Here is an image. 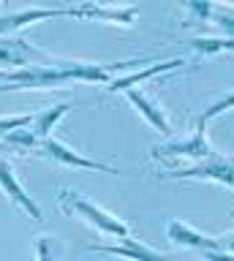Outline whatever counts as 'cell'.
<instances>
[{"mask_svg": "<svg viewBox=\"0 0 234 261\" xmlns=\"http://www.w3.org/2000/svg\"><path fill=\"white\" fill-rule=\"evenodd\" d=\"M3 142H6V144H11V147H19V150H38V144H41L30 128H19V130H14V134L3 136Z\"/></svg>", "mask_w": 234, "mask_h": 261, "instance_id": "cell-16", "label": "cell"}, {"mask_svg": "<svg viewBox=\"0 0 234 261\" xmlns=\"http://www.w3.org/2000/svg\"><path fill=\"white\" fill-rule=\"evenodd\" d=\"M85 250L87 253H109V256L131 258V261H172L166 253L152 250L150 245L134 240L131 234H128V237H117L115 242H107V245H87Z\"/></svg>", "mask_w": 234, "mask_h": 261, "instance_id": "cell-5", "label": "cell"}, {"mask_svg": "<svg viewBox=\"0 0 234 261\" xmlns=\"http://www.w3.org/2000/svg\"><path fill=\"white\" fill-rule=\"evenodd\" d=\"M166 240L172 245H180V248H191V250H221V242H218V237H210L204 231H199V228H193L191 223H185V220H177L172 218L166 223Z\"/></svg>", "mask_w": 234, "mask_h": 261, "instance_id": "cell-8", "label": "cell"}, {"mask_svg": "<svg viewBox=\"0 0 234 261\" xmlns=\"http://www.w3.org/2000/svg\"><path fill=\"white\" fill-rule=\"evenodd\" d=\"M38 150H41L46 158L63 163V166H74V169H90V171H103V174H120L117 166H112V163H103V161H95V158H87V155L76 152L74 147H68L66 142H60V139H44L41 144H38Z\"/></svg>", "mask_w": 234, "mask_h": 261, "instance_id": "cell-4", "label": "cell"}, {"mask_svg": "<svg viewBox=\"0 0 234 261\" xmlns=\"http://www.w3.org/2000/svg\"><path fill=\"white\" fill-rule=\"evenodd\" d=\"M185 65V57H169V60H155L150 63L147 68L142 71H131L125 76H115L109 85H103V93H125V90H134L139 82H147L158 73H166V71H174V68H183Z\"/></svg>", "mask_w": 234, "mask_h": 261, "instance_id": "cell-9", "label": "cell"}, {"mask_svg": "<svg viewBox=\"0 0 234 261\" xmlns=\"http://www.w3.org/2000/svg\"><path fill=\"white\" fill-rule=\"evenodd\" d=\"M46 60H49V55L36 49L25 38H19V36L17 38H0V68L11 65L17 71V68H28L33 63H46Z\"/></svg>", "mask_w": 234, "mask_h": 261, "instance_id": "cell-7", "label": "cell"}, {"mask_svg": "<svg viewBox=\"0 0 234 261\" xmlns=\"http://www.w3.org/2000/svg\"><path fill=\"white\" fill-rule=\"evenodd\" d=\"M33 125V114L25 112V114H9V117H0V139L14 134L19 128H30Z\"/></svg>", "mask_w": 234, "mask_h": 261, "instance_id": "cell-17", "label": "cell"}, {"mask_svg": "<svg viewBox=\"0 0 234 261\" xmlns=\"http://www.w3.org/2000/svg\"><path fill=\"white\" fill-rule=\"evenodd\" d=\"M0 191L9 196V199L17 204L19 210H25L28 215L36 220V223H44V212H41V207H38L33 199H30V193L25 191V188H22V182L17 179V171H14V166L3 158V155H0Z\"/></svg>", "mask_w": 234, "mask_h": 261, "instance_id": "cell-6", "label": "cell"}, {"mask_svg": "<svg viewBox=\"0 0 234 261\" xmlns=\"http://www.w3.org/2000/svg\"><path fill=\"white\" fill-rule=\"evenodd\" d=\"M125 98H128V103L139 112V117H144V122H150L161 136H166V139L174 136V128H172V122H169L166 112L161 109V103H155L147 93H142V90L134 87V90H125Z\"/></svg>", "mask_w": 234, "mask_h": 261, "instance_id": "cell-11", "label": "cell"}, {"mask_svg": "<svg viewBox=\"0 0 234 261\" xmlns=\"http://www.w3.org/2000/svg\"><path fill=\"white\" fill-rule=\"evenodd\" d=\"M0 82H6V71H0Z\"/></svg>", "mask_w": 234, "mask_h": 261, "instance_id": "cell-23", "label": "cell"}, {"mask_svg": "<svg viewBox=\"0 0 234 261\" xmlns=\"http://www.w3.org/2000/svg\"><path fill=\"white\" fill-rule=\"evenodd\" d=\"M36 261H55V240L52 237H36Z\"/></svg>", "mask_w": 234, "mask_h": 261, "instance_id": "cell-19", "label": "cell"}, {"mask_svg": "<svg viewBox=\"0 0 234 261\" xmlns=\"http://www.w3.org/2000/svg\"><path fill=\"white\" fill-rule=\"evenodd\" d=\"M191 52H196L201 57H210V55H221V52H234V38H226V36H196V38H188L183 41Z\"/></svg>", "mask_w": 234, "mask_h": 261, "instance_id": "cell-14", "label": "cell"}, {"mask_svg": "<svg viewBox=\"0 0 234 261\" xmlns=\"http://www.w3.org/2000/svg\"><path fill=\"white\" fill-rule=\"evenodd\" d=\"M139 8L136 6H95V3H82L71 6V16L76 19H101V22H115L120 28H131Z\"/></svg>", "mask_w": 234, "mask_h": 261, "instance_id": "cell-10", "label": "cell"}, {"mask_svg": "<svg viewBox=\"0 0 234 261\" xmlns=\"http://www.w3.org/2000/svg\"><path fill=\"white\" fill-rule=\"evenodd\" d=\"M58 204H60V210L66 212V215H74L79 220H85V223H90L93 228H98V231L112 234L115 240H117V237H128V234H131V228H128L117 215H112L109 210L98 207L95 201H90L87 196L74 191V188H63V191L58 193Z\"/></svg>", "mask_w": 234, "mask_h": 261, "instance_id": "cell-1", "label": "cell"}, {"mask_svg": "<svg viewBox=\"0 0 234 261\" xmlns=\"http://www.w3.org/2000/svg\"><path fill=\"white\" fill-rule=\"evenodd\" d=\"M218 242H221V250H226V253H234V231H229V234H221V237H218Z\"/></svg>", "mask_w": 234, "mask_h": 261, "instance_id": "cell-22", "label": "cell"}, {"mask_svg": "<svg viewBox=\"0 0 234 261\" xmlns=\"http://www.w3.org/2000/svg\"><path fill=\"white\" fill-rule=\"evenodd\" d=\"M204 258H207V261H234V253H226V250H207Z\"/></svg>", "mask_w": 234, "mask_h": 261, "instance_id": "cell-21", "label": "cell"}, {"mask_svg": "<svg viewBox=\"0 0 234 261\" xmlns=\"http://www.w3.org/2000/svg\"><path fill=\"white\" fill-rule=\"evenodd\" d=\"M161 179H199V182H218L223 188L234 191V152H210L207 158H201L188 166L172 169V171H158Z\"/></svg>", "mask_w": 234, "mask_h": 261, "instance_id": "cell-3", "label": "cell"}, {"mask_svg": "<svg viewBox=\"0 0 234 261\" xmlns=\"http://www.w3.org/2000/svg\"><path fill=\"white\" fill-rule=\"evenodd\" d=\"M218 28L226 33V38H234V8L229 6H213V16H210Z\"/></svg>", "mask_w": 234, "mask_h": 261, "instance_id": "cell-18", "label": "cell"}, {"mask_svg": "<svg viewBox=\"0 0 234 261\" xmlns=\"http://www.w3.org/2000/svg\"><path fill=\"white\" fill-rule=\"evenodd\" d=\"M188 11L196 14L201 22H207L210 16H213V6H210V3H199V0H191V3H188Z\"/></svg>", "mask_w": 234, "mask_h": 261, "instance_id": "cell-20", "label": "cell"}, {"mask_svg": "<svg viewBox=\"0 0 234 261\" xmlns=\"http://www.w3.org/2000/svg\"><path fill=\"white\" fill-rule=\"evenodd\" d=\"M231 109H234V90H226V93H223L221 98H215V101H213V103H210L204 112L199 114L196 128L207 130V122H213L215 117H221L223 112H231Z\"/></svg>", "mask_w": 234, "mask_h": 261, "instance_id": "cell-15", "label": "cell"}, {"mask_svg": "<svg viewBox=\"0 0 234 261\" xmlns=\"http://www.w3.org/2000/svg\"><path fill=\"white\" fill-rule=\"evenodd\" d=\"M207 130H191V134H185V136H169L166 142H161L155 144L150 150V158L152 161H158V163H164L166 171H172V169H180L183 166V161H191V163H196L201 158H207L210 152H213V147H210L207 142Z\"/></svg>", "mask_w": 234, "mask_h": 261, "instance_id": "cell-2", "label": "cell"}, {"mask_svg": "<svg viewBox=\"0 0 234 261\" xmlns=\"http://www.w3.org/2000/svg\"><path fill=\"white\" fill-rule=\"evenodd\" d=\"M66 112H71V101H63V103L46 106V109H41V112H36V114H33V134H36L38 142L49 139L52 128L58 125L63 117H66Z\"/></svg>", "mask_w": 234, "mask_h": 261, "instance_id": "cell-13", "label": "cell"}, {"mask_svg": "<svg viewBox=\"0 0 234 261\" xmlns=\"http://www.w3.org/2000/svg\"><path fill=\"white\" fill-rule=\"evenodd\" d=\"M58 16H71V6H60V8H25V11H14V14H3L0 16V36L14 33L28 24H36L41 19H58Z\"/></svg>", "mask_w": 234, "mask_h": 261, "instance_id": "cell-12", "label": "cell"}]
</instances>
